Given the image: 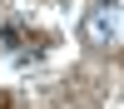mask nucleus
<instances>
[{"mask_svg": "<svg viewBox=\"0 0 124 109\" xmlns=\"http://www.w3.org/2000/svg\"><path fill=\"white\" fill-rule=\"evenodd\" d=\"M99 10H119V0H99Z\"/></svg>", "mask_w": 124, "mask_h": 109, "instance_id": "2", "label": "nucleus"}, {"mask_svg": "<svg viewBox=\"0 0 124 109\" xmlns=\"http://www.w3.org/2000/svg\"><path fill=\"white\" fill-rule=\"evenodd\" d=\"M79 35H85L89 50H119V10H89L85 25H79Z\"/></svg>", "mask_w": 124, "mask_h": 109, "instance_id": "1", "label": "nucleus"}]
</instances>
